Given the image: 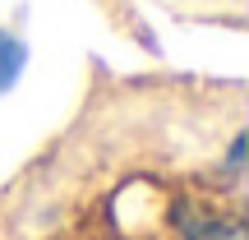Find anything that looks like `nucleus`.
Segmentation results:
<instances>
[{
	"label": "nucleus",
	"mask_w": 249,
	"mask_h": 240,
	"mask_svg": "<svg viewBox=\"0 0 249 240\" xmlns=\"http://www.w3.org/2000/svg\"><path fill=\"white\" fill-rule=\"evenodd\" d=\"M176 226H180V236H185V240H245V226L240 222L198 213V208H189V203L176 208Z\"/></svg>",
	"instance_id": "nucleus-1"
},
{
	"label": "nucleus",
	"mask_w": 249,
	"mask_h": 240,
	"mask_svg": "<svg viewBox=\"0 0 249 240\" xmlns=\"http://www.w3.org/2000/svg\"><path fill=\"white\" fill-rule=\"evenodd\" d=\"M23 70H28V46L18 42L14 33L0 28V92L14 88V83L23 79Z\"/></svg>",
	"instance_id": "nucleus-2"
},
{
	"label": "nucleus",
	"mask_w": 249,
	"mask_h": 240,
	"mask_svg": "<svg viewBox=\"0 0 249 240\" xmlns=\"http://www.w3.org/2000/svg\"><path fill=\"white\" fill-rule=\"evenodd\" d=\"M245 143H249V134L240 129L231 139V152H226V176H240V166H245Z\"/></svg>",
	"instance_id": "nucleus-3"
}]
</instances>
